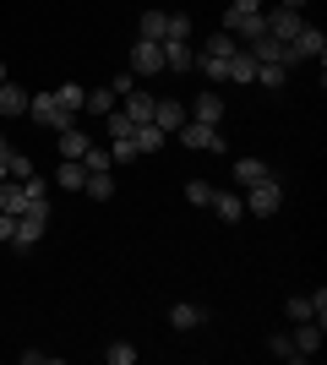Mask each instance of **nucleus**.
Instances as JSON below:
<instances>
[{"label":"nucleus","instance_id":"21","mask_svg":"<svg viewBox=\"0 0 327 365\" xmlns=\"http://www.w3.org/2000/svg\"><path fill=\"white\" fill-rule=\"evenodd\" d=\"M28 207V191H22V180H0V213H22Z\"/></svg>","mask_w":327,"mask_h":365},{"label":"nucleus","instance_id":"17","mask_svg":"<svg viewBox=\"0 0 327 365\" xmlns=\"http://www.w3.org/2000/svg\"><path fill=\"white\" fill-rule=\"evenodd\" d=\"M55 185H61V191H82V185H88V169H82V158H61V169H55Z\"/></svg>","mask_w":327,"mask_h":365},{"label":"nucleus","instance_id":"11","mask_svg":"<svg viewBox=\"0 0 327 365\" xmlns=\"http://www.w3.org/2000/svg\"><path fill=\"white\" fill-rule=\"evenodd\" d=\"M153 125L164 131V137H175V131L186 125V104H175V98H158V104H153Z\"/></svg>","mask_w":327,"mask_h":365},{"label":"nucleus","instance_id":"13","mask_svg":"<svg viewBox=\"0 0 327 365\" xmlns=\"http://www.w3.org/2000/svg\"><path fill=\"white\" fill-rule=\"evenodd\" d=\"M28 98H33V93H28V88H16L11 76L0 82V115H11V120H16V115H28Z\"/></svg>","mask_w":327,"mask_h":365},{"label":"nucleus","instance_id":"27","mask_svg":"<svg viewBox=\"0 0 327 365\" xmlns=\"http://www.w3.org/2000/svg\"><path fill=\"white\" fill-rule=\"evenodd\" d=\"M82 98H88V88H82V82H61V88H55V104L71 109V115L82 109Z\"/></svg>","mask_w":327,"mask_h":365},{"label":"nucleus","instance_id":"43","mask_svg":"<svg viewBox=\"0 0 327 365\" xmlns=\"http://www.w3.org/2000/svg\"><path fill=\"white\" fill-rule=\"evenodd\" d=\"M0 82H6V61H0Z\"/></svg>","mask_w":327,"mask_h":365},{"label":"nucleus","instance_id":"40","mask_svg":"<svg viewBox=\"0 0 327 365\" xmlns=\"http://www.w3.org/2000/svg\"><path fill=\"white\" fill-rule=\"evenodd\" d=\"M11 224H16V218H11V213H0V245L11 240Z\"/></svg>","mask_w":327,"mask_h":365},{"label":"nucleus","instance_id":"2","mask_svg":"<svg viewBox=\"0 0 327 365\" xmlns=\"http://www.w3.org/2000/svg\"><path fill=\"white\" fill-rule=\"evenodd\" d=\"M28 115L44 125V131H71V125H77V115H71V109L55 104V93H33V98H28Z\"/></svg>","mask_w":327,"mask_h":365},{"label":"nucleus","instance_id":"6","mask_svg":"<svg viewBox=\"0 0 327 365\" xmlns=\"http://www.w3.org/2000/svg\"><path fill=\"white\" fill-rule=\"evenodd\" d=\"M240 202H246V213L273 218L284 207V191H279V180H262V185H251V197H240Z\"/></svg>","mask_w":327,"mask_h":365},{"label":"nucleus","instance_id":"8","mask_svg":"<svg viewBox=\"0 0 327 365\" xmlns=\"http://www.w3.org/2000/svg\"><path fill=\"white\" fill-rule=\"evenodd\" d=\"M289 55H295V61H322V55H327V33L306 22V28L295 33V44H289Z\"/></svg>","mask_w":327,"mask_h":365},{"label":"nucleus","instance_id":"9","mask_svg":"<svg viewBox=\"0 0 327 365\" xmlns=\"http://www.w3.org/2000/svg\"><path fill=\"white\" fill-rule=\"evenodd\" d=\"M131 71L137 76H158L164 71V49H158L153 38H137V44H131Z\"/></svg>","mask_w":327,"mask_h":365},{"label":"nucleus","instance_id":"18","mask_svg":"<svg viewBox=\"0 0 327 365\" xmlns=\"http://www.w3.org/2000/svg\"><path fill=\"white\" fill-rule=\"evenodd\" d=\"M207 207H213V218H224V224L246 218V202L234 197V191H213V202H207Z\"/></svg>","mask_w":327,"mask_h":365},{"label":"nucleus","instance_id":"19","mask_svg":"<svg viewBox=\"0 0 327 365\" xmlns=\"http://www.w3.org/2000/svg\"><path fill=\"white\" fill-rule=\"evenodd\" d=\"M229 82H246V88L256 82V55H251L246 44H240V49L229 55Z\"/></svg>","mask_w":327,"mask_h":365},{"label":"nucleus","instance_id":"38","mask_svg":"<svg viewBox=\"0 0 327 365\" xmlns=\"http://www.w3.org/2000/svg\"><path fill=\"white\" fill-rule=\"evenodd\" d=\"M131 88H137V71H120V76H115V82H109V93H115V98H125V93H131Z\"/></svg>","mask_w":327,"mask_h":365},{"label":"nucleus","instance_id":"16","mask_svg":"<svg viewBox=\"0 0 327 365\" xmlns=\"http://www.w3.org/2000/svg\"><path fill=\"white\" fill-rule=\"evenodd\" d=\"M191 120L218 125V120H224V98H218V93H197V98H191Z\"/></svg>","mask_w":327,"mask_h":365},{"label":"nucleus","instance_id":"29","mask_svg":"<svg viewBox=\"0 0 327 365\" xmlns=\"http://www.w3.org/2000/svg\"><path fill=\"white\" fill-rule=\"evenodd\" d=\"M88 131H77V125H71V131H61V158H82V153H88Z\"/></svg>","mask_w":327,"mask_h":365},{"label":"nucleus","instance_id":"3","mask_svg":"<svg viewBox=\"0 0 327 365\" xmlns=\"http://www.w3.org/2000/svg\"><path fill=\"white\" fill-rule=\"evenodd\" d=\"M224 33H229L234 44H256V38H267V16L262 11H224Z\"/></svg>","mask_w":327,"mask_h":365},{"label":"nucleus","instance_id":"26","mask_svg":"<svg viewBox=\"0 0 327 365\" xmlns=\"http://www.w3.org/2000/svg\"><path fill=\"white\" fill-rule=\"evenodd\" d=\"M158 49H164V71H191V61H197L186 44H158Z\"/></svg>","mask_w":327,"mask_h":365},{"label":"nucleus","instance_id":"33","mask_svg":"<svg viewBox=\"0 0 327 365\" xmlns=\"http://www.w3.org/2000/svg\"><path fill=\"white\" fill-rule=\"evenodd\" d=\"M164 16H170V11H142V33H137V38H153V44H158V38H164Z\"/></svg>","mask_w":327,"mask_h":365},{"label":"nucleus","instance_id":"34","mask_svg":"<svg viewBox=\"0 0 327 365\" xmlns=\"http://www.w3.org/2000/svg\"><path fill=\"white\" fill-rule=\"evenodd\" d=\"M104 354H109V365H137V344H125V338H115Z\"/></svg>","mask_w":327,"mask_h":365},{"label":"nucleus","instance_id":"20","mask_svg":"<svg viewBox=\"0 0 327 365\" xmlns=\"http://www.w3.org/2000/svg\"><path fill=\"white\" fill-rule=\"evenodd\" d=\"M131 142H137V153H158L170 137H164V131H158L153 120H142V125H131Z\"/></svg>","mask_w":327,"mask_h":365},{"label":"nucleus","instance_id":"15","mask_svg":"<svg viewBox=\"0 0 327 365\" xmlns=\"http://www.w3.org/2000/svg\"><path fill=\"white\" fill-rule=\"evenodd\" d=\"M153 104H158V98H153V93H142V88H131V93L120 98V109H125L137 125H142V120H153Z\"/></svg>","mask_w":327,"mask_h":365},{"label":"nucleus","instance_id":"30","mask_svg":"<svg viewBox=\"0 0 327 365\" xmlns=\"http://www.w3.org/2000/svg\"><path fill=\"white\" fill-rule=\"evenodd\" d=\"M234 49H240V44H234V38H229V33H224V28H218V33H213V38H207V44H202V55H213V61H229V55H234Z\"/></svg>","mask_w":327,"mask_h":365},{"label":"nucleus","instance_id":"1","mask_svg":"<svg viewBox=\"0 0 327 365\" xmlns=\"http://www.w3.org/2000/svg\"><path fill=\"white\" fill-rule=\"evenodd\" d=\"M44 229H49V207H22L11 224V245L16 251H33V245L44 240Z\"/></svg>","mask_w":327,"mask_h":365},{"label":"nucleus","instance_id":"31","mask_svg":"<svg viewBox=\"0 0 327 365\" xmlns=\"http://www.w3.org/2000/svg\"><path fill=\"white\" fill-rule=\"evenodd\" d=\"M82 169H88V175H98V169H115V158H109V148H98V142H88V153H82Z\"/></svg>","mask_w":327,"mask_h":365},{"label":"nucleus","instance_id":"5","mask_svg":"<svg viewBox=\"0 0 327 365\" xmlns=\"http://www.w3.org/2000/svg\"><path fill=\"white\" fill-rule=\"evenodd\" d=\"M267 16V33L279 38V44H295V33L306 28V11H289V6H273V11H262Z\"/></svg>","mask_w":327,"mask_h":365},{"label":"nucleus","instance_id":"36","mask_svg":"<svg viewBox=\"0 0 327 365\" xmlns=\"http://www.w3.org/2000/svg\"><path fill=\"white\" fill-rule=\"evenodd\" d=\"M267 349H273V360H289V365L300 360V354H295V344H289V333H273V338H267Z\"/></svg>","mask_w":327,"mask_h":365},{"label":"nucleus","instance_id":"42","mask_svg":"<svg viewBox=\"0 0 327 365\" xmlns=\"http://www.w3.org/2000/svg\"><path fill=\"white\" fill-rule=\"evenodd\" d=\"M0 180H11V175H6V158H0Z\"/></svg>","mask_w":327,"mask_h":365},{"label":"nucleus","instance_id":"23","mask_svg":"<svg viewBox=\"0 0 327 365\" xmlns=\"http://www.w3.org/2000/svg\"><path fill=\"white\" fill-rule=\"evenodd\" d=\"M158 44H191V16H164V38Z\"/></svg>","mask_w":327,"mask_h":365},{"label":"nucleus","instance_id":"7","mask_svg":"<svg viewBox=\"0 0 327 365\" xmlns=\"http://www.w3.org/2000/svg\"><path fill=\"white\" fill-rule=\"evenodd\" d=\"M284 311H289V322H322V317H327V289H316V294H289V300H284Z\"/></svg>","mask_w":327,"mask_h":365},{"label":"nucleus","instance_id":"39","mask_svg":"<svg viewBox=\"0 0 327 365\" xmlns=\"http://www.w3.org/2000/svg\"><path fill=\"white\" fill-rule=\"evenodd\" d=\"M262 6H267V0H229V11H240V16H246V11H262Z\"/></svg>","mask_w":327,"mask_h":365},{"label":"nucleus","instance_id":"28","mask_svg":"<svg viewBox=\"0 0 327 365\" xmlns=\"http://www.w3.org/2000/svg\"><path fill=\"white\" fill-rule=\"evenodd\" d=\"M82 109H88V115H98V120H104L109 109H115V93H109V88H88V98H82Z\"/></svg>","mask_w":327,"mask_h":365},{"label":"nucleus","instance_id":"37","mask_svg":"<svg viewBox=\"0 0 327 365\" xmlns=\"http://www.w3.org/2000/svg\"><path fill=\"white\" fill-rule=\"evenodd\" d=\"M186 202L191 207H207V202H213V185L207 180H186Z\"/></svg>","mask_w":327,"mask_h":365},{"label":"nucleus","instance_id":"22","mask_svg":"<svg viewBox=\"0 0 327 365\" xmlns=\"http://www.w3.org/2000/svg\"><path fill=\"white\" fill-rule=\"evenodd\" d=\"M289 82V66L279 61H256V88H284Z\"/></svg>","mask_w":327,"mask_h":365},{"label":"nucleus","instance_id":"25","mask_svg":"<svg viewBox=\"0 0 327 365\" xmlns=\"http://www.w3.org/2000/svg\"><path fill=\"white\" fill-rule=\"evenodd\" d=\"M82 191H88L93 202H109V197H115V175H109V169H98V175H88V185H82Z\"/></svg>","mask_w":327,"mask_h":365},{"label":"nucleus","instance_id":"35","mask_svg":"<svg viewBox=\"0 0 327 365\" xmlns=\"http://www.w3.org/2000/svg\"><path fill=\"white\" fill-rule=\"evenodd\" d=\"M6 175H11V180H28V175H33V158H28V153H6Z\"/></svg>","mask_w":327,"mask_h":365},{"label":"nucleus","instance_id":"12","mask_svg":"<svg viewBox=\"0 0 327 365\" xmlns=\"http://www.w3.org/2000/svg\"><path fill=\"white\" fill-rule=\"evenodd\" d=\"M229 175H234V185H246V191H251V185H262V180H273V169H267L262 158H234Z\"/></svg>","mask_w":327,"mask_h":365},{"label":"nucleus","instance_id":"4","mask_svg":"<svg viewBox=\"0 0 327 365\" xmlns=\"http://www.w3.org/2000/svg\"><path fill=\"white\" fill-rule=\"evenodd\" d=\"M175 137L186 142V148H197V153H224L229 142H224V131L218 125H207V120H191V125H180Z\"/></svg>","mask_w":327,"mask_h":365},{"label":"nucleus","instance_id":"14","mask_svg":"<svg viewBox=\"0 0 327 365\" xmlns=\"http://www.w3.org/2000/svg\"><path fill=\"white\" fill-rule=\"evenodd\" d=\"M202 322H207V305H191V300L170 305V327H180V333H191V327H202Z\"/></svg>","mask_w":327,"mask_h":365},{"label":"nucleus","instance_id":"32","mask_svg":"<svg viewBox=\"0 0 327 365\" xmlns=\"http://www.w3.org/2000/svg\"><path fill=\"white\" fill-rule=\"evenodd\" d=\"M22 191H28V207H49V185H44V175H28V180H22Z\"/></svg>","mask_w":327,"mask_h":365},{"label":"nucleus","instance_id":"10","mask_svg":"<svg viewBox=\"0 0 327 365\" xmlns=\"http://www.w3.org/2000/svg\"><path fill=\"white\" fill-rule=\"evenodd\" d=\"M289 344H295V354H300V360H311V354L322 349V322H295Z\"/></svg>","mask_w":327,"mask_h":365},{"label":"nucleus","instance_id":"41","mask_svg":"<svg viewBox=\"0 0 327 365\" xmlns=\"http://www.w3.org/2000/svg\"><path fill=\"white\" fill-rule=\"evenodd\" d=\"M6 153H11V142H6V131H0V158H6Z\"/></svg>","mask_w":327,"mask_h":365},{"label":"nucleus","instance_id":"24","mask_svg":"<svg viewBox=\"0 0 327 365\" xmlns=\"http://www.w3.org/2000/svg\"><path fill=\"white\" fill-rule=\"evenodd\" d=\"M131 125H137V120H131V115L115 104V109L104 115V137H109V142H115V137H131Z\"/></svg>","mask_w":327,"mask_h":365}]
</instances>
